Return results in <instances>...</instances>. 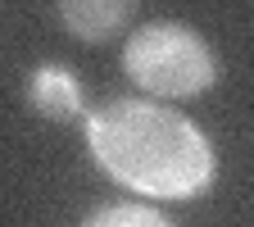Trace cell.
Returning a JSON list of instances; mask_svg holds the SVG:
<instances>
[{"instance_id":"2","label":"cell","mask_w":254,"mask_h":227,"mask_svg":"<svg viewBox=\"0 0 254 227\" xmlns=\"http://www.w3.org/2000/svg\"><path fill=\"white\" fill-rule=\"evenodd\" d=\"M123 69L132 73L145 91L182 100V95H200L213 86L218 69L204 41L182 23H150L141 27L123 50Z\"/></svg>"},{"instance_id":"5","label":"cell","mask_w":254,"mask_h":227,"mask_svg":"<svg viewBox=\"0 0 254 227\" xmlns=\"http://www.w3.org/2000/svg\"><path fill=\"white\" fill-rule=\"evenodd\" d=\"M168 218L150 205H109L100 214H91V227H164Z\"/></svg>"},{"instance_id":"1","label":"cell","mask_w":254,"mask_h":227,"mask_svg":"<svg viewBox=\"0 0 254 227\" xmlns=\"http://www.w3.org/2000/svg\"><path fill=\"white\" fill-rule=\"evenodd\" d=\"M95 159L132 191L164 200H190L213 177V150L190 118L145 100H123L105 114H86Z\"/></svg>"},{"instance_id":"4","label":"cell","mask_w":254,"mask_h":227,"mask_svg":"<svg viewBox=\"0 0 254 227\" xmlns=\"http://www.w3.org/2000/svg\"><path fill=\"white\" fill-rule=\"evenodd\" d=\"M32 105H37L46 118H68V114H82V91H77V77L59 64H41L37 77H32Z\"/></svg>"},{"instance_id":"3","label":"cell","mask_w":254,"mask_h":227,"mask_svg":"<svg viewBox=\"0 0 254 227\" xmlns=\"http://www.w3.org/2000/svg\"><path fill=\"white\" fill-rule=\"evenodd\" d=\"M132 14H136L132 0H64V5H59L64 27L77 32V37H86V41L114 37L118 27H127Z\"/></svg>"}]
</instances>
